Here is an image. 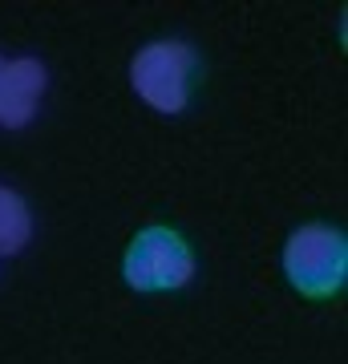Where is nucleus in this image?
<instances>
[{
  "instance_id": "f257e3e1",
  "label": "nucleus",
  "mask_w": 348,
  "mask_h": 364,
  "mask_svg": "<svg viewBox=\"0 0 348 364\" xmlns=\"http://www.w3.org/2000/svg\"><path fill=\"white\" fill-rule=\"evenodd\" d=\"M284 275L300 296L328 299L340 296L348 284V239L340 227L308 223L288 235L284 243Z\"/></svg>"
},
{
  "instance_id": "f03ea898",
  "label": "nucleus",
  "mask_w": 348,
  "mask_h": 364,
  "mask_svg": "<svg viewBox=\"0 0 348 364\" xmlns=\"http://www.w3.org/2000/svg\"><path fill=\"white\" fill-rule=\"evenodd\" d=\"M199 73H203V65H199L194 45L179 37L150 41L130 61V85L138 90L146 105H154L162 114L186 109L194 85H199Z\"/></svg>"
},
{
  "instance_id": "7ed1b4c3",
  "label": "nucleus",
  "mask_w": 348,
  "mask_h": 364,
  "mask_svg": "<svg viewBox=\"0 0 348 364\" xmlns=\"http://www.w3.org/2000/svg\"><path fill=\"white\" fill-rule=\"evenodd\" d=\"M122 279L134 291H179L194 279L191 243L167 223H150L130 239L122 255Z\"/></svg>"
},
{
  "instance_id": "20e7f679",
  "label": "nucleus",
  "mask_w": 348,
  "mask_h": 364,
  "mask_svg": "<svg viewBox=\"0 0 348 364\" xmlns=\"http://www.w3.org/2000/svg\"><path fill=\"white\" fill-rule=\"evenodd\" d=\"M45 93V65L33 57H0V122L16 130L28 126Z\"/></svg>"
},
{
  "instance_id": "39448f33",
  "label": "nucleus",
  "mask_w": 348,
  "mask_h": 364,
  "mask_svg": "<svg viewBox=\"0 0 348 364\" xmlns=\"http://www.w3.org/2000/svg\"><path fill=\"white\" fill-rule=\"evenodd\" d=\"M33 239V210L13 186L0 182V255H13Z\"/></svg>"
}]
</instances>
